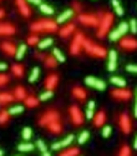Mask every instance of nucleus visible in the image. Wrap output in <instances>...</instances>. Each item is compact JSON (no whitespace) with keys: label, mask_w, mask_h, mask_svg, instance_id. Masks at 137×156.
<instances>
[{"label":"nucleus","mask_w":137,"mask_h":156,"mask_svg":"<svg viewBox=\"0 0 137 156\" xmlns=\"http://www.w3.org/2000/svg\"><path fill=\"white\" fill-rule=\"evenodd\" d=\"M85 82H86V85L91 86V88H95V89H97L100 91L105 90L106 89V82L100 80V79H96V78H93V76H87L85 79Z\"/></svg>","instance_id":"1"},{"label":"nucleus","mask_w":137,"mask_h":156,"mask_svg":"<svg viewBox=\"0 0 137 156\" xmlns=\"http://www.w3.org/2000/svg\"><path fill=\"white\" fill-rule=\"evenodd\" d=\"M120 126L125 134H129L131 131V120L127 114H122L120 116Z\"/></svg>","instance_id":"2"},{"label":"nucleus","mask_w":137,"mask_h":156,"mask_svg":"<svg viewBox=\"0 0 137 156\" xmlns=\"http://www.w3.org/2000/svg\"><path fill=\"white\" fill-rule=\"evenodd\" d=\"M111 23H112V15H110V14L105 16V19H102V25H101V29L99 31V35L100 36H103L105 34H106V31L109 30Z\"/></svg>","instance_id":"3"},{"label":"nucleus","mask_w":137,"mask_h":156,"mask_svg":"<svg viewBox=\"0 0 137 156\" xmlns=\"http://www.w3.org/2000/svg\"><path fill=\"white\" fill-rule=\"evenodd\" d=\"M121 46L126 50H135L137 48V41L133 38H125L121 40Z\"/></svg>","instance_id":"4"},{"label":"nucleus","mask_w":137,"mask_h":156,"mask_svg":"<svg viewBox=\"0 0 137 156\" xmlns=\"http://www.w3.org/2000/svg\"><path fill=\"white\" fill-rule=\"evenodd\" d=\"M112 96H115L116 99H120V100H129L131 98V92L125 89H117V90L112 91Z\"/></svg>","instance_id":"5"},{"label":"nucleus","mask_w":137,"mask_h":156,"mask_svg":"<svg viewBox=\"0 0 137 156\" xmlns=\"http://www.w3.org/2000/svg\"><path fill=\"white\" fill-rule=\"evenodd\" d=\"M117 65V53L115 50H111L109 53V64H107V69L109 71H113Z\"/></svg>","instance_id":"6"},{"label":"nucleus","mask_w":137,"mask_h":156,"mask_svg":"<svg viewBox=\"0 0 137 156\" xmlns=\"http://www.w3.org/2000/svg\"><path fill=\"white\" fill-rule=\"evenodd\" d=\"M72 14H73L72 10H71V9H67V10H65V12L62 13V14H60V15H59V18L56 19V22H57L59 24L65 23L67 19H70V18L72 16Z\"/></svg>","instance_id":"7"},{"label":"nucleus","mask_w":137,"mask_h":156,"mask_svg":"<svg viewBox=\"0 0 137 156\" xmlns=\"http://www.w3.org/2000/svg\"><path fill=\"white\" fill-rule=\"evenodd\" d=\"M71 115H72V119H73V122L75 124H81L82 122V116H81V112L79 111L77 108H71Z\"/></svg>","instance_id":"8"},{"label":"nucleus","mask_w":137,"mask_h":156,"mask_svg":"<svg viewBox=\"0 0 137 156\" xmlns=\"http://www.w3.org/2000/svg\"><path fill=\"white\" fill-rule=\"evenodd\" d=\"M34 148H35V145H33L31 142H24V144H19L18 150L23 152H28V151H33Z\"/></svg>","instance_id":"9"},{"label":"nucleus","mask_w":137,"mask_h":156,"mask_svg":"<svg viewBox=\"0 0 137 156\" xmlns=\"http://www.w3.org/2000/svg\"><path fill=\"white\" fill-rule=\"evenodd\" d=\"M111 82L115 86H119V88H125L126 86V81L122 78H119V76H112L111 78Z\"/></svg>","instance_id":"10"},{"label":"nucleus","mask_w":137,"mask_h":156,"mask_svg":"<svg viewBox=\"0 0 137 156\" xmlns=\"http://www.w3.org/2000/svg\"><path fill=\"white\" fill-rule=\"evenodd\" d=\"M52 45V39L47 38V39H44V40H41L40 43L38 44V48L41 49V50H44V49H47L49 46Z\"/></svg>","instance_id":"11"},{"label":"nucleus","mask_w":137,"mask_h":156,"mask_svg":"<svg viewBox=\"0 0 137 156\" xmlns=\"http://www.w3.org/2000/svg\"><path fill=\"white\" fill-rule=\"evenodd\" d=\"M25 53H26V45H25V44H21V45L19 46V49L16 50V54H15L16 59H18V60H21V59L24 58Z\"/></svg>","instance_id":"12"},{"label":"nucleus","mask_w":137,"mask_h":156,"mask_svg":"<svg viewBox=\"0 0 137 156\" xmlns=\"http://www.w3.org/2000/svg\"><path fill=\"white\" fill-rule=\"evenodd\" d=\"M52 54H54V58H55L56 61H59V62H64L65 61L64 54H62L59 49H54V50H52Z\"/></svg>","instance_id":"13"},{"label":"nucleus","mask_w":137,"mask_h":156,"mask_svg":"<svg viewBox=\"0 0 137 156\" xmlns=\"http://www.w3.org/2000/svg\"><path fill=\"white\" fill-rule=\"evenodd\" d=\"M39 8H40L41 12H43L44 14H46V15H52L54 14V9H52L51 6H49V5H46V4H40Z\"/></svg>","instance_id":"14"},{"label":"nucleus","mask_w":137,"mask_h":156,"mask_svg":"<svg viewBox=\"0 0 137 156\" xmlns=\"http://www.w3.org/2000/svg\"><path fill=\"white\" fill-rule=\"evenodd\" d=\"M39 75H40V69H39V68H34L33 71H31L30 76H29V81H30V82L36 81V80L39 79Z\"/></svg>","instance_id":"15"},{"label":"nucleus","mask_w":137,"mask_h":156,"mask_svg":"<svg viewBox=\"0 0 137 156\" xmlns=\"http://www.w3.org/2000/svg\"><path fill=\"white\" fill-rule=\"evenodd\" d=\"M81 41H82V35H76V40H75V43H73L72 45V53L73 54H76L77 51H79V48H80V44H81Z\"/></svg>","instance_id":"16"},{"label":"nucleus","mask_w":137,"mask_h":156,"mask_svg":"<svg viewBox=\"0 0 137 156\" xmlns=\"http://www.w3.org/2000/svg\"><path fill=\"white\" fill-rule=\"evenodd\" d=\"M31 136H33V130H31V128L26 126L23 129V139L25 141H29L31 139Z\"/></svg>","instance_id":"17"},{"label":"nucleus","mask_w":137,"mask_h":156,"mask_svg":"<svg viewBox=\"0 0 137 156\" xmlns=\"http://www.w3.org/2000/svg\"><path fill=\"white\" fill-rule=\"evenodd\" d=\"M23 111H24V106H21V105H16V106H13L9 109L10 115H18V114H21Z\"/></svg>","instance_id":"18"},{"label":"nucleus","mask_w":137,"mask_h":156,"mask_svg":"<svg viewBox=\"0 0 137 156\" xmlns=\"http://www.w3.org/2000/svg\"><path fill=\"white\" fill-rule=\"evenodd\" d=\"M129 29H130L129 24H127V23H125V22H122V23L117 26V30L120 31V34H121V35H125V34L129 31Z\"/></svg>","instance_id":"19"},{"label":"nucleus","mask_w":137,"mask_h":156,"mask_svg":"<svg viewBox=\"0 0 137 156\" xmlns=\"http://www.w3.org/2000/svg\"><path fill=\"white\" fill-rule=\"evenodd\" d=\"M105 120H106V119H105V114L102 111H100L96 115V119H95V124H96L97 126H101V125L105 122Z\"/></svg>","instance_id":"20"},{"label":"nucleus","mask_w":137,"mask_h":156,"mask_svg":"<svg viewBox=\"0 0 137 156\" xmlns=\"http://www.w3.org/2000/svg\"><path fill=\"white\" fill-rule=\"evenodd\" d=\"M73 139H75V136H73V135H69V136H66L62 141H60V142H61V146H62V148H67L69 145L73 141Z\"/></svg>","instance_id":"21"},{"label":"nucleus","mask_w":137,"mask_h":156,"mask_svg":"<svg viewBox=\"0 0 137 156\" xmlns=\"http://www.w3.org/2000/svg\"><path fill=\"white\" fill-rule=\"evenodd\" d=\"M121 36H122V35L120 34V31H119L117 29L112 30L111 33H110V35H109V38H110V40H111V41H116V40H119Z\"/></svg>","instance_id":"22"},{"label":"nucleus","mask_w":137,"mask_h":156,"mask_svg":"<svg viewBox=\"0 0 137 156\" xmlns=\"http://www.w3.org/2000/svg\"><path fill=\"white\" fill-rule=\"evenodd\" d=\"M89 132L87 131H82L80 135H79V139H77V141H79V144H85L87 140H89Z\"/></svg>","instance_id":"23"},{"label":"nucleus","mask_w":137,"mask_h":156,"mask_svg":"<svg viewBox=\"0 0 137 156\" xmlns=\"http://www.w3.org/2000/svg\"><path fill=\"white\" fill-rule=\"evenodd\" d=\"M52 98V91L51 90H47V91H45V92H43L41 95L39 96V100L40 101H46V100H49V99H51Z\"/></svg>","instance_id":"24"},{"label":"nucleus","mask_w":137,"mask_h":156,"mask_svg":"<svg viewBox=\"0 0 137 156\" xmlns=\"http://www.w3.org/2000/svg\"><path fill=\"white\" fill-rule=\"evenodd\" d=\"M92 54L99 55V56H105V54H106V51H105V49H102V48L93 46V49H92Z\"/></svg>","instance_id":"25"},{"label":"nucleus","mask_w":137,"mask_h":156,"mask_svg":"<svg viewBox=\"0 0 137 156\" xmlns=\"http://www.w3.org/2000/svg\"><path fill=\"white\" fill-rule=\"evenodd\" d=\"M36 148H38L41 152H46V150H47L46 145H45V142H44L43 140H38V141H36Z\"/></svg>","instance_id":"26"},{"label":"nucleus","mask_w":137,"mask_h":156,"mask_svg":"<svg viewBox=\"0 0 137 156\" xmlns=\"http://www.w3.org/2000/svg\"><path fill=\"white\" fill-rule=\"evenodd\" d=\"M81 22L86 23V24H96V19H93L92 16H81Z\"/></svg>","instance_id":"27"},{"label":"nucleus","mask_w":137,"mask_h":156,"mask_svg":"<svg viewBox=\"0 0 137 156\" xmlns=\"http://www.w3.org/2000/svg\"><path fill=\"white\" fill-rule=\"evenodd\" d=\"M111 132H112V128L111 126H103V129H102V136L103 138H109L110 135H111Z\"/></svg>","instance_id":"28"},{"label":"nucleus","mask_w":137,"mask_h":156,"mask_svg":"<svg viewBox=\"0 0 137 156\" xmlns=\"http://www.w3.org/2000/svg\"><path fill=\"white\" fill-rule=\"evenodd\" d=\"M119 156H131V151L129 146H122V149L120 150Z\"/></svg>","instance_id":"29"},{"label":"nucleus","mask_w":137,"mask_h":156,"mask_svg":"<svg viewBox=\"0 0 137 156\" xmlns=\"http://www.w3.org/2000/svg\"><path fill=\"white\" fill-rule=\"evenodd\" d=\"M129 26H130L131 33H133V34L137 33V22H136V19H132V20H131L130 24H129Z\"/></svg>","instance_id":"30"},{"label":"nucleus","mask_w":137,"mask_h":156,"mask_svg":"<svg viewBox=\"0 0 137 156\" xmlns=\"http://www.w3.org/2000/svg\"><path fill=\"white\" fill-rule=\"evenodd\" d=\"M55 84H56V76L52 75V76H50L49 80H47V89H51Z\"/></svg>","instance_id":"31"},{"label":"nucleus","mask_w":137,"mask_h":156,"mask_svg":"<svg viewBox=\"0 0 137 156\" xmlns=\"http://www.w3.org/2000/svg\"><path fill=\"white\" fill-rule=\"evenodd\" d=\"M126 70H127L129 72H132V74H137V65H135V64H129L127 66H126Z\"/></svg>","instance_id":"32"},{"label":"nucleus","mask_w":137,"mask_h":156,"mask_svg":"<svg viewBox=\"0 0 137 156\" xmlns=\"http://www.w3.org/2000/svg\"><path fill=\"white\" fill-rule=\"evenodd\" d=\"M73 94H75L79 99H83V98H85V92H83L81 89H75V90H73Z\"/></svg>","instance_id":"33"},{"label":"nucleus","mask_w":137,"mask_h":156,"mask_svg":"<svg viewBox=\"0 0 137 156\" xmlns=\"http://www.w3.org/2000/svg\"><path fill=\"white\" fill-rule=\"evenodd\" d=\"M75 155H77V150L76 149H72V150H69V151L64 152L61 156H75Z\"/></svg>","instance_id":"34"},{"label":"nucleus","mask_w":137,"mask_h":156,"mask_svg":"<svg viewBox=\"0 0 137 156\" xmlns=\"http://www.w3.org/2000/svg\"><path fill=\"white\" fill-rule=\"evenodd\" d=\"M50 128L52 129V131H60V125L57 122H50Z\"/></svg>","instance_id":"35"},{"label":"nucleus","mask_w":137,"mask_h":156,"mask_svg":"<svg viewBox=\"0 0 137 156\" xmlns=\"http://www.w3.org/2000/svg\"><path fill=\"white\" fill-rule=\"evenodd\" d=\"M115 12H116V14H117L119 16H122V15H123V9L121 8V5L115 6Z\"/></svg>","instance_id":"36"},{"label":"nucleus","mask_w":137,"mask_h":156,"mask_svg":"<svg viewBox=\"0 0 137 156\" xmlns=\"http://www.w3.org/2000/svg\"><path fill=\"white\" fill-rule=\"evenodd\" d=\"M93 118V110H90V109H86V119L91 120Z\"/></svg>","instance_id":"37"},{"label":"nucleus","mask_w":137,"mask_h":156,"mask_svg":"<svg viewBox=\"0 0 137 156\" xmlns=\"http://www.w3.org/2000/svg\"><path fill=\"white\" fill-rule=\"evenodd\" d=\"M72 28H73L72 25L66 26V28H65V30H62V31H61V34H62V35H66L67 33H71V31H72Z\"/></svg>","instance_id":"38"},{"label":"nucleus","mask_w":137,"mask_h":156,"mask_svg":"<svg viewBox=\"0 0 137 156\" xmlns=\"http://www.w3.org/2000/svg\"><path fill=\"white\" fill-rule=\"evenodd\" d=\"M62 146H61V142H55V144H52L51 145V149L52 150H59V149H61Z\"/></svg>","instance_id":"39"},{"label":"nucleus","mask_w":137,"mask_h":156,"mask_svg":"<svg viewBox=\"0 0 137 156\" xmlns=\"http://www.w3.org/2000/svg\"><path fill=\"white\" fill-rule=\"evenodd\" d=\"M29 3H31V4H34V5H40V4H43L41 3V0H28Z\"/></svg>","instance_id":"40"},{"label":"nucleus","mask_w":137,"mask_h":156,"mask_svg":"<svg viewBox=\"0 0 137 156\" xmlns=\"http://www.w3.org/2000/svg\"><path fill=\"white\" fill-rule=\"evenodd\" d=\"M8 69V65L5 64V62H0V71H4Z\"/></svg>","instance_id":"41"},{"label":"nucleus","mask_w":137,"mask_h":156,"mask_svg":"<svg viewBox=\"0 0 137 156\" xmlns=\"http://www.w3.org/2000/svg\"><path fill=\"white\" fill-rule=\"evenodd\" d=\"M26 102H28V105H35V102H36V101H35L34 99H29Z\"/></svg>","instance_id":"42"},{"label":"nucleus","mask_w":137,"mask_h":156,"mask_svg":"<svg viewBox=\"0 0 137 156\" xmlns=\"http://www.w3.org/2000/svg\"><path fill=\"white\" fill-rule=\"evenodd\" d=\"M135 116L137 118V92H136V104H135Z\"/></svg>","instance_id":"43"},{"label":"nucleus","mask_w":137,"mask_h":156,"mask_svg":"<svg viewBox=\"0 0 137 156\" xmlns=\"http://www.w3.org/2000/svg\"><path fill=\"white\" fill-rule=\"evenodd\" d=\"M112 5H113V8L115 6H119L120 5V2H119V0H112Z\"/></svg>","instance_id":"44"},{"label":"nucleus","mask_w":137,"mask_h":156,"mask_svg":"<svg viewBox=\"0 0 137 156\" xmlns=\"http://www.w3.org/2000/svg\"><path fill=\"white\" fill-rule=\"evenodd\" d=\"M133 149L137 150V135H136V139H135V142H133Z\"/></svg>","instance_id":"45"},{"label":"nucleus","mask_w":137,"mask_h":156,"mask_svg":"<svg viewBox=\"0 0 137 156\" xmlns=\"http://www.w3.org/2000/svg\"><path fill=\"white\" fill-rule=\"evenodd\" d=\"M43 156H51V155H50V154L46 151V152H43Z\"/></svg>","instance_id":"46"},{"label":"nucleus","mask_w":137,"mask_h":156,"mask_svg":"<svg viewBox=\"0 0 137 156\" xmlns=\"http://www.w3.org/2000/svg\"><path fill=\"white\" fill-rule=\"evenodd\" d=\"M4 155V152H3V150H0V156H3Z\"/></svg>","instance_id":"47"}]
</instances>
